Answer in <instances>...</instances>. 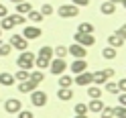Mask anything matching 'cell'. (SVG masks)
Listing matches in <instances>:
<instances>
[{"label": "cell", "mask_w": 126, "mask_h": 118, "mask_svg": "<svg viewBox=\"0 0 126 118\" xmlns=\"http://www.w3.org/2000/svg\"><path fill=\"white\" fill-rule=\"evenodd\" d=\"M116 85H118V92H126V77H122L120 82H116Z\"/></svg>", "instance_id": "cell-39"}, {"label": "cell", "mask_w": 126, "mask_h": 118, "mask_svg": "<svg viewBox=\"0 0 126 118\" xmlns=\"http://www.w3.org/2000/svg\"><path fill=\"white\" fill-rule=\"evenodd\" d=\"M0 37H2V29H0Z\"/></svg>", "instance_id": "cell-47"}, {"label": "cell", "mask_w": 126, "mask_h": 118, "mask_svg": "<svg viewBox=\"0 0 126 118\" xmlns=\"http://www.w3.org/2000/svg\"><path fill=\"white\" fill-rule=\"evenodd\" d=\"M8 43L14 47V49H18V51H27V47H29V41L22 35H12Z\"/></svg>", "instance_id": "cell-9"}, {"label": "cell", "mask_w": 126, "mask_h": 118, "mask_svg": "<svg viewBox=\"0 0 126 118\" xmlns=\"http://www.w3.org/2000/svg\"><path fill=\"white\" fill-rule=\"evenodd\" d=\"M73 112H75V116H83V114H88V104H75L73 106Z\"/></svg>", "instance_id": "cell-29"}, {"label": "cell", "mask_w": 126, "mask_h": 118, "mask_svg": "<svg viewBox=\"0 0 126 118\" xmlns=\"http://www.w3.org/2000/svg\"><path fill=\"white\" fill-rule=\"evenodd\" d=\"M71 4H75L77 8H81V6H88L90 0H71Z\"/></svg>", "instance_id": "cell-40"}, {"label": "cell", "mask_w": 126, "mask_h": 118, "mask_svg": "<svg viewBox=\"0 0 126 118\" xmlns=\"http://www.w3.org/2000/svg\"><path fill=\"white\" fill-rule=\"evenodd\" d=\"M14 82V75L12 73H0V85H12Z\"/></svg>", "instance_id": "cell-24"}, {"label": "cell", "mask_w": 126, "mask_h": 118, "mask_svg": "<svg viewBox=\"0 0 126 118\" xmlns=\"http://www.w3.org/2000/svg\"><path fill=\"white\" fill-rule=\"evenodd\" d=\"M114 116L116 118H126V106H116L114 108Z\"/></svg>", "instance_id": "cell-35"}, {"label": "cell", "mask_w": 126, "mask_h": 118, "mask_svg": "<svg viewBox=\"0 0 126 118\" xmlns=\"http://www.w3.org/2000/svg\"><path fill=\"white\" fill-rule=\"evenodd\" d=\"M57 14L61 18H73V17L79 14V8H77L75 4H61L57 8Z\"/></svg>", "instance_id": "cell-4"}, {"label": "cell", "mask_w": 126, "mask_h": 118, "mask_svg": "<svg viewBox=\"0 0 126 118\" xmlns=\"http://www.w3.org/2000/svg\"><path fill=\"white\" fill-rule=\"evenodd\" d=\"M37 57H45V59H51V57H53V47H49V45L41 47V49H39V55H37Z\"/></svg>", "instance_id": "cell-25"}, {"label": "cell", "mask_w": 126, "mask_h": 118, "mask_svg": "<svg viewBox=\"0 0 126 118\" xmlns=\"http://www.w3.org/2000/svg\"><path fill=\"white\" fill-rule=\"evenodd\" d=\"M106 92L108 94H118V85L114 82H106Z\"/></svg>", "instance_id": "cell-36"}, {"label": "cell", "mask_w": 126, "mask_h": 118, "mask_svg": "<svg viewBox=\"0 0 126 118\" xmlns=\"http://www.w3.org/2000/svg\"><path fill=\"white\" fill-rule=\"evenodd\" d=\"M114 73H116V71H114L112 67L100 69V71H94V73H92V84H94V85H102V84H106Z\"/></svg>", "instance_id": "cell-2"}, {"label": "cell", "mask_w": 126, "mask_h": 118, "mask_svg": "<svg viewBox=\"0 0 126 118\" xmlns=\"http://www.w3.org/2000/svg\"><path fill=\"white\" fill-rule=\"evenodd\" d=\"M31 10H33V6H31L29 2H25V0L16 4V14H29Z\"/></svg>", "instance_id": "cell-22"}, {"label": "cell", "mask_w": 126, "mask_h": 118, "mask_svg": "<svg viewBox=\"0 0 126 118\" xmlns=\"http://www.w3.org/2000/svg\"><path fill=\"white\" fill-rule=\"evenodd\" d=\"M73 85V77L67 75V73H61L59 75V88H71Z\"/></svg>", "instance_id": "cell-17"}, {"label": "cell", "mask_w": 126, "mask_h": 118, "mask_svg": "<svg viewBox=\"0 0 126 118\" xmlns=\"http://www.w3.org/2000/svg\"><path fill=\"white\" fill-rule=\"evenodd\" d=\"M33 90H37V84H35V82H31V80L18 82V92H20V94H31Z\"/></svg>", "instance_id": "cell-14"}, {"label": "cell", "mask_w": 126, "mask_h": 118, "mask_svg": "<svg viewBox=\"0 0 126 118\" xmlns=\"http://www.w3.org/2000/svg\"><path fill=\"white\" fill-rule=\"evenodd\" d=\"M16 65L20 69H27V71H31L35 65V55L31 53V51H20V55L16 57Z\"/></svg>", "instance_id": "cell-1"}, {"label": "cell", "mask_w": 126, "mask_h": 118, "mask_svg": "<svg viewBox=\"0 0 126 118\" xmlns=\"http://www.w3.org/2000/svg\"><path fill=\"white\" fill-rule=\"evenodd\" d=\"M100 10H102V14H114L116 12V4H112L110 0H106V2L100 6Z\"/></svg>", "instance_id": "cell-20"}, {"label": "cell", "mask_w": 126, "mask_h": 118, "mask_svg": "<svg viewBox=\"0 0 126 118\" xmlns=\"http://www.w3.org/2000/svg\"><path fill=\"white\" fill-rule=\"evenodd\" d=\"M57 98L61 100V102H69L73 98V90L71 88H59L57 90Z\"/></svg>", "instance_id": "cell-15"}, {"label": "cell", "mask_w": 126, "mask_h": 118, "mask_svg": "<svg viewBox=\"0 0 126 118\" xmlns=\"http://www.w3.org/2000/svg\"><path fill=\"white\" fill-rule=\"evenodd\" d=\"M39 12H41L43 17H51V14L55 12V6H51V4H47V2H45V4L41 6V10H39Z\"/></svg>", "instance_id": "cell-31"}, {"label": "cell", "mask_w": 126, "mask_h": 118, "mask_svg": "<svg viewBox=\"0 0 126 118\" xmlns=\"http://www.w3.org/2000/svg\"><path fill=\"white\" fill-rule=\"evenodd\" d=\"M110 2H112V4H118V2H120V0H110Z\"/></svg>", "instance_id": "cell-46"}, {"label": "cell", "mask_w": 126, "mask_h": 118, "mask_svg": "<svg viewBox=\"0 0 126 118\" xmlns=\"http://www.w3.org/2000/svg\"><path fill=\"white\" fill-rule=\"evenodd\" d=\"M18 118H35V114L31 112V110H20V112H18Z\"/></svg>", "instance_id": "cell-37"}, {"label": "cell", "mask_w": 126, "mask_h": 118, "mask_svg": "<svg viewBox=\"0 0 126 118\" xmlns=\"http://www.w3.org/2000/svg\"><path fill=\"white\" fill-rule=\"evenodd\" d=\"M65 69H67V61L63 59V57H55V59H51L49 61V71L53 73V75H61V73H65Z\"/></svg>", "instance_id": "cell-3"}, {"label": "cell", "mask_w": 126, "mask_h": 118, "mask_svg": "<svg viewBox=\"0 0 126 118\" xmlns=\"http://www.w3.org/2000/svg\"><path fill=\"white\" fill-rule=\"evenodd\" d=\"M116 35H118V37H122V41L126 43V25H122L120 29H118V31H116Z\"/></svg>", "instance_id": "cell-38"}, {"label": "cell", "mask_w": 126, "mask_h": 118, "mask_svg": "<svg viewBox=\"0 0 126 118\" xmlns=\"http://www.w3.org/2000/svg\"><path fill=\"white\" fill-rule=\"evenodd\" d=\"M67 53L71 55V57H75V59H83L85 55H88V51H85V47H81L79 43H73L71 47H67Z\"/></svg>", "instance_id": "cell-10"}, {"label": "cell", "mask_w": 126, "mask_h": 118, "mask_svg": "<svg viewBox=\"0 0 126 118\" xmlns=\"http://www.w3.org/2000/svg\"><path fill=\"white\" fill-rule=\"evenodd\" d=\"M47 94L43 92V90H33L31 92V102H33V106H37V108H43V106H47Z\"/></svg>", "instance_id": "cell-6"}, {"label": "cell", "mask_w": 126, "mask_h": 118, "mask_svg": "<svg viewBox=\"0 0 126 118\" xmlns=\"http://www.w3.org/2000/svg\"><path fill=\"white\" fill-rule=\"evenodd\" d=\"M41 33H43V31L39 29V27H35V25H25V29H22V37H25L27 41L39 39V37H41Z\"/></svg>", "instance_id": "cell-7"}, {"label": "cell", "mask_w": 126, "mask_h": 118, "mask_svg": "<svg viewBox=\"0 0 126 118\" xmlns=\"http://www.w3.org/2000/svg\"><path fill=\"white\" fill-rule=\"evenodd\" d=\"M120 4H122V6H124V8H126V0H120Z\"/></svg>", "instance_id": "cell-44"}, {"label": "cell", "mask_w": 126, "mask_h": 118, "mask_svg": "<svg viewBox=\"0 0 126 118\" xmlns=\"http://www.w3.org/2000/svg\"><path fill=\"white\" fill-rule=\"evenodd\" d=\"M6 14H8V8H6L4 4H0V18H2V17H6Z\"/></svg>", "instance_id": "cell-42"}, {"label": "cell", "mask_w": 126, "mask_h": 118, "mask_svg": "<svg viewBox=\"0 0 126 118\" xmlns=\"http://www.w3.org/2000/svg\"><path fill=\"white\" fill-rule=\"evenodd\" d=\"M108 45H110V47H114V49H118V47H122V45H124V41H122V37H118V35L114 33V35H110V37H108Z\"/></svg>", "instance_id": "cell-18"}, {"label": "cell", "mask_w": 126, "mask_h": 118, "mask_svg": "<svg viewBox=\"0 0 126 118\" xmlns=\"http://www.w3.org/2000/svg\"><path fill=\"white\" fill-rule=\"evenodd\" d=\"M73 41L88 49V47H94V45H96V37H94V35H85V33H77V31H75Z\"/></svg>", "instance_id": "cell-5"}, {"label": "cell", "mask_w": 126, "mask_h": 118, "mask_svg": "<svg viewBox=\"0 0 126 118\" xmlns=\"http://www.w3.org/2000/svg\"><path fill=\"white\" fill-rule=\"evenodd\" d=\"M94 31H96V27H94L92 22H81V25L77 27V33H85V35H94Z\"/></svg>", "instance_id": "cell-19"}, {"label": "cell", "mask_w": 126, "mask_h": 118, "mask_svg": "<svg viewBox=\"0 0 126 118\" xmlns=\"http://www.w3.org/2000/svg\"><path fill=\"white\" fill-rule=\"evenodd\" d=\"M69 69H71V73H81V71H85L88 69V61L85 59H73L71 61V65H69Z\"/></svg>", "instance_id": "cell-12"}, {"label": "cell", "mask_w": 126, "mask_h": 118, "mask_svg": "<svg viewBox=\"0 0 126 118\" xmlns=\"http://www.w3.org/2000/svg\"><path fill=\"white\" fill-rule=\"evenodd\" d=\"M0 29L2 31H12L14 29V22H12V18L6 14V17H2V20H0Z\"/></svg>", "instance_id": "cell-21"}, {"label": "cell", "mask_w": 126, "mask_h": 118, "mask_svg": "<svg viewBox=\"0 0 126 118\" xmlns=\"http://www.w3.org/2000/svg\"><path fill=\"white\" fill-rule=\"evenodd\" d=\"M73 118H88V114H83V116H73Z\"/></svg>", "instance_id": "cell-45"}, {"label": "cell", "mask_w": 126, "mask_h": 118, "mask_svg": "<svg viewBox=\"0 0 126 118\" xmlns=\"http://www.w3.org/2000/svg\"><path fill=\"white\" fill-rule=\"evenodd\" d=\"M88 96H90V100L102 98V90H100V85H94V84H90V85H88Z\"/></svg>", "instance_id": "cell-16"}, {"label": "cell", "mask_w": 126, "mask_h": 118, "mask_svg": "<svg viewBox=\"0 0 126 118\" xmlns=\"http://www.w3.org/2000/svg\"><path fill=\"white\" fill-rule=\"evenodd\" d=\"M118 102L120 106H126V92H118Z\"/></svg>", "instance_id": "cell-41"}, {"label": "cell", "mask_w": 126, "mask_h": 118, "mask_svg": "<svg viewBox=\"0 0 126 118\" xmlns=\"http://www.w3.org/2000/svg\"><path fill=\"white\" fill-rule=\"evenodd\" d=\"M27 18H29L31 22H35V25H39V22H43V14L39 12V10H31V12L27 14Z\"/></svg>", "instance_id": "cell-23"}, {"label": "cell", "mask_w": 126, "mask_h": 118, "mask_svg": "<svg viewBox=\"0 0 126 118\" xmlns=\"http://www.w3.org/2000/svg\"><path fill=\"white\" fill-rule=\"evenodd\" d=\"M29 80H31V82H35V84L39 85V84H41V82L45 80V73L41 71V69H39V71H31V75H29Z\"/></svg>", "instance_id": "cell-26"}, {"label": "cell", "mask_w": 126, "mask_h": 118, "mask_svg": "<svg viewBox=\"0 0 126 118\" xmlns=\"http://www.w3.org/2000/svg\"><path fill=\"white\" fill-rule=\"evenodd\" d=\"M53 55H55V57H63V59H65V55H67V47L57 45V47L53 49Z\"/></svg>", "instance_id": "cell-33"}, {"label": "cell", "mask_w": 126, "mask_h": 118, "mask_svg": "<svg viewBox=\"0 0 126 118\" xmlns=\"http://www.w3.org/2000/svg\"><path fill=\"white\" fill-rule=\"evenodd\" d=\"M49 61H51V59H45V57H35V65L43 71V69H47V67H49Z\"/></svg>", "instance_id": "cell-30"}, {"label": "cell", "mask_w": 126, "mask_h": 118, "mask_svg": "<svg viewBox=\"0 0 126 118\" xmlns=\"http://www.w3.org/2000/svg\"><path fill=\"white\" fill-rule=\"evenodd\" d=\"M10 18L14 22V27H16V25H27V17H25V14H10Z\"/></svg>", "instance_id": "cell-32"}, {"label": "cell", "mask_w": 126, "mask_h": 118, "mask_svg": "<svg viewBox=\"0 0 126 118\" xmlns=\"http://www.w3.org/2000/svg\"><path fill=\"white\" fill-rule=\"evenodd\" d=\"M102 118H114V108L112 106H104L102 108V112H100Z\"/></svg>", "instance_id": "cell-34"}, {"label": "cell", "mask_w": 126, "mask_h": 118, "mask_svg": "<svg viewBox=\"0 0 126 118\" xmlns=\"http://www.w3.org/2000/svg\"><path fill=\"white\" fill-rule=\"evenodd\" d=\"M4 110L8 114H18L20 110H22V104H20L18 98H8V100L4 102Z\"/></svg>", "instance_id": "cell-8"}, {"label": "cell", "mask_w": 126, "mask_h": 118, "mask_svg": "<svg viewBox=\"0 0 126 118\" xmlns=\"http://www.w3.org/2000/svg\"><path fill=\"white\" fill-rule=\"evenodd\" d=\"M10 2H12V4H18V2H22V0H10Z\"/></svg>", "instance_id": "cell-43"}, {"label": "cell", "mask_w": 126, "mask_h": 118, "mask_svg": "<svg viewBox=\"0 0 126 118\" xmlns=\"http://www.w3.org/2000/svg\"><path fill=\"white\" fill-rule=\"evenodd\" d=\"M124 25H126V22H124Z\"/></svg>", "instance_id": "cell-48"}, {"label": "cell", "mask_w": 126, "mask_h": 118, "mask_svg": "<svg viewBox=\"0 0 126 118\" xmlns=\"http://www.w3.org/2000/svg\"><path fill=\"white\" fill-rule=\"evenodd\" d=\"M106 104L102 102L100 98H96V100H92L90 104H88V112H92V114H100L102 112V108H104Z\"/></svg>", "instance_id": "cell-13"}, {"label": "cell", "mask_w": 126, "mask_h": 118, "mask_svg": "<svg viewBox=\"0 0 126 118\" xmlns=\"http://www.w3.org/2000/svg\"><path fill=\"white\" fill-rule=\"evenodd\" d=\"M75 85H81V88H88V85L92 84V73H88V69L85 71H81V73H77L75 75Z\"/></svg>", "instance_id": "cell-11"}, {"label": "cell", "mask_w": 126, "mask_h": 118, "mask_svg": "<svg viewBox=\"0 0 126 118\" xmlns=\"http://www.w3.org/2000/svg\"><path fill=\"white\" fill-rule=\"evenodd\" d=\"M29 75H31V71H27V69H18V71L14 73V80H16V82H27Z\"/></svg>", "instance_id": "cell-28"}, {"label": "cell", "mask_w": 126, "mask_h": 118, "mask_svg": "<svg viewBox=\"0 0 126 118\" xmlns=\"http://www.w3.org/2000/svg\"><path fill=\"white\" fill-rule=\"evenodd\" d=\"M102 57L104 59H116V49L114 47H104V51H102Z\"/></svg>", "instance_id": "cell-27"}]
</instances>
